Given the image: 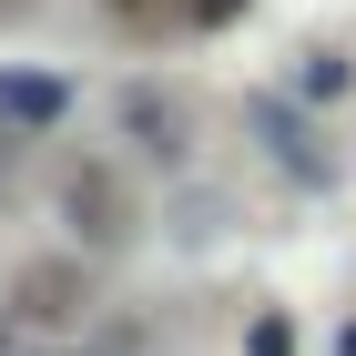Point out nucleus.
<instances>
[{"label":"nucleus","mask_w":356,"mask_h":356,"mask_svg":"<svg viewBox=\"0 0 356 356\" xmlns=\"http://www.w3.org/2000/svg\"><path fill=\"white\" fill-rule=\"evenodd\" d=\"M21 316H72V275H61V265H31L21 275Z\"/></svg>","instance_id":"f257e3e1"},{"label":"nucleus","mask_w":356,"mask_h":356,"mask_svg":"<svg viewBox=\"0 0 356 356\" xmlns=\"http://www.w3.org/2000/svg\"><path fill=\"white\" fill-rule=\"evenodd\" d=\"M0 112H21V122H51V112H61V82H0Z\"/></svg>","instance_id":"f03ea898"},{"label":"nucleus","mask_w":356,"mask_h":356,"mask_svg":"<svg viewBox=\"0 0 356 356\" xmlns=\"http://www.w3.org/2000/svg\"><path fill=\"white\" fill-rule=\"evenodd\" d=\"M102 10H122V21H163L173 0H102Z\"/></svg>","instance_id":"7ed1b4c3"},{"label":"nucleus","mask_w":356,"mask_h":356,"mask_svg":"<svg viewBox=\"0 0 356 356\" xmlns=\"http://www.w3.org/2000/svg\"><path fill=\"white\" fill-rule=\"evenodd\" d=\"M234 10H245V0H193V21H234Z\"/></svg>","instance_id":"20e7f679"}]
</instances>
